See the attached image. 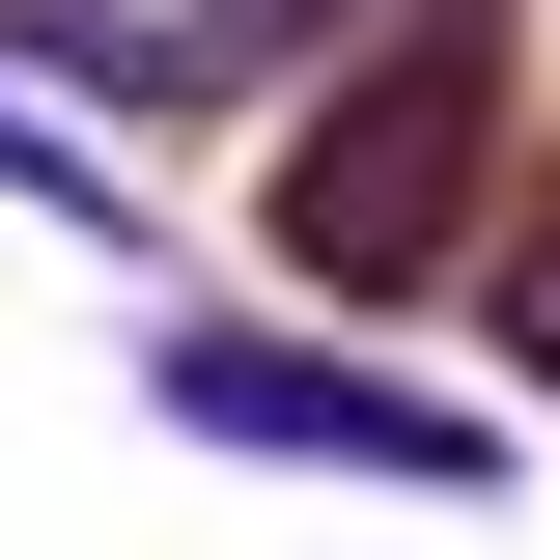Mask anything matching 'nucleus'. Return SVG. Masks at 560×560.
I'll list each match as a JSON object with an SVG mask.
<instances>
[{"label": "nucleus", "instance_id": "f257e3e1", "mask_svg": "<svg viewBox=\"0 0 560 560\" xmlns=\"http://www.w3.org/2000/svg\"><path fill=\"white\" fill-rule=\"evenodd\" d=\"M477 197H504V28H420V57H364L337 113L280 140V253L364 280V308L477 253Z\"/></svg>", "mask_w": 560, "mask_h": 560}]
</instances>
